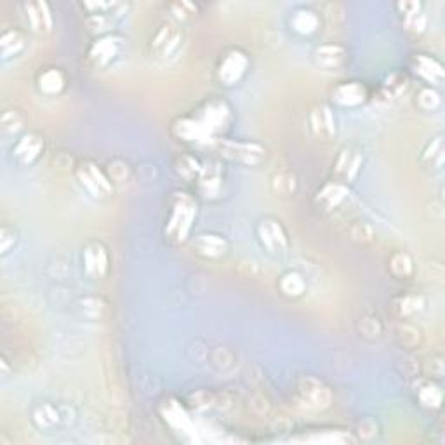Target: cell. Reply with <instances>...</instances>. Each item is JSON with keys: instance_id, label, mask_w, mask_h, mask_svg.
<instances>
[{"instance_id": "1", "label": "cell", "mask_w": 445, "mask_h": 445, "mask_svg": "<svg viewBox=\"0 0 445 445\" xmlns=\"http://www.w3.org/2000/svg\"><path fill=\"white\" fill-rule=\"evenodd\" d=\"M197 216V204L188 193H176L172 198V209L167 219L166 233L174 242H183L188 237L192 225Z\"/></svg>"}, {"instance_id": "2", "label": "cell", "mask_w": 445, "mask_h": 445, "mask_svg": "<svg viewBox=\"0 0 445 445\" xmlns=\"http://www.w3.org/2000/svg\"><path fill=\"white\" fill-rule=\"evenodd\" d=\"M296 402L306 412L326 411L332 404V391L320 379L306 376L297 383Z\"/></svg>"}, {"instance_id": "3", "label": "cell", "mask_w": 445, "mask_h": 445, "mask_svg": "<svg viewBox=\"0 0 445 445\" xmlns=\"http://www.w3.org/2000/svg\"><path fill=\"white\" fill-rule=\"evenodd\" d=\"M218 152L231 162L256 167L266 160V148L251 141H219Z\"/></svg>"}, {"instance_id": "4", "label": "cell", "mask_w": 445, "mask_h": 445, "mask_svg": "<svg viewBox=\"0 0 445 445\" xmlns=\"http://www.w3.org/2000/svg\"><path fill=\"white\" fill-rule=\"evenodd\" d=\"M256 233L261 245L268 251V254L280 256V254L287 253V249H289V237H287L286 228L282 227V223L278 221V219H261V221L258 223Z\"/></svg>"}, {"instance_id": "5", "label": "cell", "mask_w": 445, "mask_h": 445, "mask_svg": "<svg viewBox=\"0 0 445 445\" xmlns=\"http://www.w3.org/2000/svg\"><path fill=\"white\" fill-rule=\"evenodd\" d=\"M77 179L82 188L94 198H106L111 195V179L93 162L82 163L77 169Z\"/></svg>"}, {"instance_id": "6", "label": "cell", "mask_w": 445, "mask_h": 445, "mask_svg": "<svg viewBox=\"0 0 445 445\" xmlns=\"http://www.w3.org/2000/svg\"><path fill=\"white\" fill-rule=\"evenodd\" d=\"M82 260H84V268H86L89 277H106L108 268H110V256H108L106 247H104L101 242H89V244L84 247Z\"/></svg>"}, {"instance_id": "7", "label": "cell", "mask_w": 445, "mask_h": 445, "mask_svg": "<svg viewBox=\"0 0 445 445\" xmlns=\"http://www.w3.org/2000/svg\"><path fill=\"white\" fill-rule=\"evenodd\" d=\"M197 120L204 127L207 136L211 137L214 133H219L227 127L228 120H230V108L227 106V103L214 100L205 104Z\"/></svg>"}, {"instance_id": "8", "label": "cell", "mask_w": 445, "mask_h": 445, "mask_svg": "<svg viewBox=\"0 0 445 445\" xmlns=\"http://www.w3.org/2000/svg\"><path fill=\"white\" fill-rule=\"evenodd\" d=\"M247 56L242 51H230L221 60L218 68V78L225 86H233L247 71Z\"/></svg>"}, {"instance_id": "9", "label": "cell", "mask_w": 445, "mask_h": 445, "mask_svg": "<svg viewBox=\"0 0 445 445\" xmlns=\"http://www.w3.org/2000/svg\"><path fill=\"white\" fill-rule=\"evenodd\" d=\"M42 150H44V137L35 133H28L19 137L12 146V159L19 166H32L41 157Z\"/></svg>"}, {"instance_id": "10", "label": "cell", "mask_w": 445, "mask_h": 445, "mask_svg": "<svg viewBox=\"0 0 445 445\" xmlns=\"http://www.w3.org/2000/svg\"><path fill=\"white\" fill-rule=\"evenodd\" d=\"M181 45V30L174 23H166L160 26V30L157 32L155 37L152 41L153 52H157L162 58H169L174 54Z\"/></svg>"}, {"instance_id": "11", "label": "cell", "mask_w": 445, "mask_h": 445, "mask_svg": "<svg viewBox=\"0 0 445 445\" xmlns=\"http://www.w3.org/2000/svg\"><path fill=\"white\" fill-rule=\"evenodd\" d=\"M310 129L313 136L320 141H329L336 136V124L334 115L327 104H317L310 113Z\"/></svg>"}, {"instance_id": "12", "label": "cell", "mask_w": 445, "mask_h": 445, "mask_svg": "<svg viewBox=\"0 0 445 445\" xmlns=\"http://www.w3.org/2000/svg\"><path fill=\"white\" fill-rule=\"evenodd\" d=\"M350 197V188L341 181H330L319 190L315 195L317 207L322 211H334L338 209L346 198Z\"/></svg>"}, {"instance_id": "13", "label": "cell", "mask_w": 445, "mask_h": 445, "mask_svg": "<svg viewBox=\"0 0 445 445\" xmlns=\"http://www.w3.org/2000/svg\"><path fill=\"white\" fill-rule=\"evenodd\" d=\"M360 169H362V155L353 148H343L334 163V172L341 178V183L355 181Z\"/></svg>"}, {"instance_id": "14", "label": "cell", "mask_w": 445, "mask_h": 445, "mask_svg": "<svg viewBox=\"0 0 445 445\" xmlns=\"http://www.w3.org/2000/svg\"><path fill=\"white\" fill-rule=\"evenodd\" d=\"M346 49L339 44H323L317 47L313 60L322 70H339L346 61Z\"/></svg>"}, {"instance_id": "15", "label": "cell", "mask_w": 445, "mask_h": 445, "mask_svg": "<svg viewBox=\"0 0 445 445\" xmlns=\"http://www.w3.org/2000/svg\"><path fill=\"white\" fill-rule=\"evenodd\" d=\"M193 249L201 256L209 258V260H216V258H221L227 254L228 244L221 235L202 233L193 240Z\"/></svg>"}, {"instance_id": "16", "label": "cell", "mask_w": 445, "mask_h": 445, "mask_svg": "<svg viewBox=\"0 0 445 445\" xmlns=\"http://www.w3.org/2000/svg\"><path fill=\"white\" fill-rule=\"evenodd\" d=\"M365 98H367L365 87L358 82H346L336 87L332 93V100L341 106H356L364 103Z\"/></svg>"}, {"instance_id": "17", "label": "cell", "mask_w": 445, "mask_h": 445, "mask_svg": "<svg viewBox=\"0 0 445 445\" xmlns=\"http://www.w3.org/2000/svg\"><path fill=\"white\" fill-rule=\"evenodd\" d=\"M25 9L34 32H37V34H49L51 32L52 14L45 2H30V4H25Z\"/></svg>"}, {"instance_id": "18", "label": "cell", "mask_w": 445, "mask_h": 445, "mask_svg": "<svg viewBox=\"0 0 445 445\" xmlns=\"http://www.w3.org/2000/svg\"><path fill=\"white\" fill-rule=\"evenodd\" d=\"M32 420H34V424L38 430L49 431L60 424L61 414L54 405L44 402V404L35 405L34 411H32Z\"/></svg>"}, {"instance_id": "19", "label": "cell", "mask_w": 445, "mask_h": 445, "mask_svg": "<svg viewBox=\"0 0 445 445\" xmlns=\"http://www.w3.org/2000/svg\"><path fill=\"white\" fill-rule=\"evenodd\" d=\"M120 41L115 37H108L103 38V41H98L96 44L93 45L89 52V58L98 65V67H104V65L110 63L117 54H119Z\"/></svg>"}, {"instance_id": "20", "label": "cell", "mask_w": 445, "mask_h": 445, "mask_svg": "<svg viewBox=\"0 0 445 445\" xmlns=\"http://www.w3.org/2000/svg\"><path fill=\"white\" fill-rule=\"evenodd\" d=\"M198 190L204 197H214L218 195L219 188H221V171L216 163H209V166L202 167V172L198 176Z\"/></svg>"}, {"instance_id": "21", "label": "cell", "mask_w": 445, "mask_h": 445, "mask_svg": "<svg viewBox=\"0 0 445 445\" xmlns=\"http://www.w3.org/2000/svg\"><path fill=\"white\" fill-rule=\"evenodd\" d=\"M395 339L405 348H418L423 343V332L420 327L409 322H398L395 326Z\"/></svg>"}, {"instance_id": "22", "label": "cell", "mask_w": 445, "mask_h": 445, "mask_svg": "<svg viewBox=\"0 0 445 445\" xmlns=\"http://www.w3.org/2000/svg\"><path fill=\"white\" fill-rule=\"evenodd\" d=\"M297 190V181L296 176L289 171L278 172V174L273 176L271 179V192H273L275 197L278 198H290L296 195Z\"/></svg>"}, {"instance_id": "23", "label": "cell", "mask_w": 445, "mask_h": 445, "mask_svg": "<svg viewBox=\"0 0 445 445\" xmlns=\"http://www.w3.org/2000/svg\"><path fill=\"white\" fill-rule=\"evenodd\" d=\"M415 68H418V73L421 77L426 78L428 82H433V84H442L445 77L444 67L430 56H418L415 58Z\"/></svg>"}, {"instance_id": "24", "label": "cell", "mask_w": 445, "mask_h": 445, "mask_svg": "<svg viewBox=\"0 0 445 445\" xmlns=\"http://www.w3.org/2000/svg\"><path fill=\"white\" fill-rule=\"evenodd\" d=\"M174 133L176 136L185 139V141H202V139H207L209 137L197 119L178 120L174 126Z\"/></svg>"}, {"instance_id": "25", "label": "cell", "mask_w": 445, "mask_h": 445, "mask_svg": "<svg viewBox=\"0 0 445 445\" xmlns=\"http://www.w3.org/2000/svg\"><path fill=\"white\" fill-rule=\"evenodd\" d=\"M388 268L391 271V275L400 278V280L411 278L414 275V261H412L411 254L404 253V251H397V253L391 254Z\"/></svg>"}, {"instance_id": "26", "label": "cell", "mask_w": 445, "mask_h": 445, "mask_svg": "<svg viewBox=\"0 0 445 445\" xmlns=\"http://www.w3.org/2000/svg\"><path fill=\"white\" fill-rule=\"evenodd\" d=\"M278 287H280L284 296L301 297L306 290V282H304L303 275L297 273V271H287L278 280Z\"/></svg>"}, {"instance_id": "27", "label": "cell", "mask_w": 445, "mask_h": 445, "mask_svg": "<svg viewBox=\"0 0 445 445\" xmlns=\"http://www.w3.org/2000/svg\"><path fill=\"white\" fill-rule=\"evenodd\" d=\"M65 87V77L60 70L56 68H51V70H45L44 73H41L38 77V89L44 94H49V96H54V94H60Z\"/></svg>"}, {"instance_id": "28", "label": "cell", "mask_w": 445, "mask_h": 445, "mask_svg": "<svg viewBox=\"0 0 445 445\" xmlns=\"http://www.w3.org/2000/svg\"><path fill=\"white\" fill-rule=\"evenodd\" d=\"M23 47H25V37L18 30H5L0 37V52L4 60L19 54Z\"/></svg>"}, {"instance_id": "29", "label": "cell", "mask_w": 445, "mask_h": 445, "mask_svg": "<svg viewBox=\"0 0 445 445\" xmlns=\"http://www.w3.org/2000/svg\"><path fill=\"white\" fill-rule=\"evenodd\" d=\"M421 162L428 169H440L444 163V137L437 136L428 146L424 148L423 155H421Z\"/></svg>"}, {"instance_id": "30", "label": "cell", "mask_w": 445, "mask_h": 445, "mask_svg": "<svg viewBox=\"0 0 445 445\" xmlns=\"http://www.w3.org/2000/svg\"><path fill=\"white\" fill-rule=\"evenodd\" d=\"M424 306V299L420 294H405V296L398 297L395 301V312L398 313V317H411L414 313L421 312Z\"/></svg>"}, {"instance_id": "31", "label": "cell", "mask_w": 445, "mask_h": 445, "mask_svg": "<svg viewBox=\"0 0 445 445\" xmlns=\"http://www.w3.org/2000/svg\"><path fill=\"white\" fill-rule=\"evenodd\" d=\"M176 172L186 181H197L202 172V166L195 157L181 155L176 160Z\"/></svg>"}, {"instance_id": "32", "label": "cell", "mask_w": 445, "mask_h": 445, "mask_svg": "<svg viewBox=\"0 0 445 445\" xmlns=\"http://www.w3.org/2000/svg\"><path fill=\"white\" fill-rule=\"evenodd\" d=\"M350 238L360 245H372L378 240V233L374 228L365 221H355L350 227Z\"/></svg>"}, {"instance_id": "33", "label": "cell", "mask_w": 445, "mask_h": 445, "mask_svg": "<svg viewBox=\"0 0 445 445\" xmlns=\"http://www.w3.org/2000/svg\"><path fill=\"white\" fill-rule=\"evenodd\" d=\"M78 308H80L82 315L89 320H101L106 315V303L101 297H84L78 303Z\"/></svg>"}, {"instance_id": "34", "label": "cell", "mask_w": 445, "mask_h": 445, "mask_svg": "<svg viewBox=\"0 0 445 445\" xmlns=\"http://www.w3.org/2000/svg\"><path fill=\"white\" fill-rule=\"evenodd\" d=\"M293 28L301 35H310L319 28V18L312 11H297L293 16Z\"/></svg>"}, {"instance_id": "35", "label": "cell", "mask_w": 445, "mask_h": 445, "mask_svg": "<svg viewBox=\"0 0 445 445\" xmlns=\"http://www.w3.org/2000/svg\"><path fill=\"white\" fill-rule=\"evenodd\" d=\"M358 330L362 338L369 339V341H376V339L381 338L383 334L381 320L376 315H364L358 322Z\"/></svg>"}, {"instance_id": "36", "label": "cell", "mask_w": 445, "mask_h": 445, "mask_svg": "<svg viewBox=\"0 0 445 445\" xmlns=\"http://www.w3.org/2000/svg\"><path fill=\"white\" fill-rule=\"evenodd\" d=\"M25 124V117L19 110H8L0 119V129L4 134H16Z\"/></svg>"}, {"instance_id": "37", "label": "cell", "mask_w": 445, "mask_h": 445, "mask_svg": "<svg viewBox=\"0 0 445 445\" xmlns=\"http://www.w3.org/2000/svg\"><path fill=\"white\" fill-rule=\"evenodd\" d=\"M418 398H420V402L424 405V407L437 409L440 407L442 404V391L438 386L428 383V385L421 386L420 388V391H418Z\"/></svg>"}, {"instance_id": "38", "label": "cell", "mask_w": 445, "mask_h": 445, "mask_svg": "<svg viewBox=\"0 0 445 445\" xmlns=\"http://www.w3.org/2000/svg\"><path fill=\"white\" fill-rule=\"evenodd\" d=\"M418 103H420V106L423 108V110L431 111L435 110V108H438V104H440V96H438L437 91H433L431 87H424V89H421L420 94H418Z\"/></svg>"}, {"instance_id": "39", "label": "cell", "mask_w": 445, "mask_h": 445, "mask_svg": "<svg viewBox=\"0 0 445 445\" xmlns=\"http://www.w3.org/2000/svg\"><path fill=\"white\" fill-rule=\"evenodd\" d=\"M16 238H18V235H16L14 228H11L9 225L0 228V253H8L9 249L16 244Z\"/></svg>"}, {"instance_id": "40", "label": "cell", "mask_w": 445, "mask_h": 445, "mask_svg": "<svg viewBox=\"0 0 445 445\" xmlns=\"http://www.w3.org/2000/svg\"><path fill=\"white\" fill-rule=\"evenodd\" d=\"M127 163L122 162V160H113V162L108 163V178L113 179V181H126L127 179Z\"/></svg>"}, {"instance_id": "41", "label": "cell", "mask_w": 445, "mask_h": 445, "mask_svg": "<svg viewBox=\"0 0 445 445\" xmlns=\"http://www.w3.org/2000/svg\"><path fill=\"white\" fill-rule=\"evenodd\" d=\"M404 21L409 30L414 32V34H423L424 28H426V16L421 11L412 16H407V18H404Z\"/></svg>"}, {"instance_id": "42", "label": "cell", "mask_w": 445, "mask_h": 445, "mask_svg": "<svg viewBox=\"0 0 445 445\" xmlns=\"http://www.w3.org/2000/svg\"><path fill=\"white\" fill-rule=\"evenodd\" d=\"M87 26H89L91 32H103L106 30L108 19L104 18V14H98V12H93L89 19H87Z\"/></svg>"}, {"instance_id": "43", "label": "cell", "mask_w": 445, "mask_h": 445, "mask_svg": "<svg viewBox=\"0 0 445 445\" xmlns=\"http://www.w3.org/2000/svg\"><path fill=\"white\" fill-rule=\"evenodd\" d=\"M171 8L172 11H174L176 18H181V19H186L188 16H192L193 12H195V5L188 4V2H178V4H172Z\"/></svg>"}]
</instances>
